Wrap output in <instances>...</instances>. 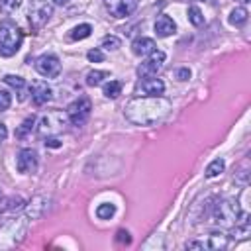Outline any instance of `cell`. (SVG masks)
<instances>
[{
	"mask_svg": "<svg viewBox=\"0 0 251 251\" xmlns=\"http://www.w3.org/2000/svg\"><path fill=\"white\" fill-rule=\"evenodd\" d=\"M171 110V102L163 96H137L126 104V118L135 126H155Z\"/></svg>",
	"mask_w": 251,
	"mask_h": 251,
	"instance_id": "obj_1",
	"label": "cell"
},
{
	"mask_svg": "<svg viewBox=\"0 0 251 251\" xmlns=\"http://www.w3.org/2000/svg\"><path fill=\"white\" fill-rule=\"evenodd\" d=\"M27 231V218H14L0 227V249L16 247Z\"/></svg>",
	"mask_w": 251,
	"mask_h": 251,
	"instance_id": "obj_2",
	"label": "cell"
},
{
	"mask_svg": "<svg viewBox=\"0 0 251 251\" xmlns=\"http://www.w3.org/2000/svg\"><path fill=\"white\" fill-rule=\"evenodd\" d=\"M239 214H241V210H239L237 200L226 198V200H220V202L214 206V214H212V218H214V222H216L220 227L229 229V227L235 226Z\"/></svg>",
	"mask_w": 251,
	"mask_h": 251,
	"instance_id": "obj_3",
	"label": "cell"
},
{
	"mask_svg": "<svg viewBox=\"0 0 251 251\" xmlns=\"http://www.w3.org/2000/svg\"><path fill=\"white\" fill-rule=\"evenodd\" d=\"M22 39H24V33L12 22H2L0 24V55L12 57L14 53H18V49L22 45Z\"/></svg>",
	"mask_w": 251,
	"mask_h": 251,
	"instance_id": "obj_4",
	"label": "cell"
},
{
	"mask_svg": "<svg viewBox=\"0 0 251 251\" xmlns=\"http://www.w3.org/2000/svg\"><path fill=\"white\" fill-rule=\"evenodd\" d=\"M67 124H69V116H67V112H61V110H51V112H47V114H43L41 116V120H39V124H37V131L41 133V135H57V133H61L65 127H67Z\"/></svg>",
	"mask_w": 251,
	"mask_h": 251,
	"instance_id": "obj_5",
	"label": "cell"
},
{
	"mask_svg": "<svg viewBox=\"0 0 251 251\" xmlns=\"http://www.w3.org/2000/svg\"><path fill=\"white\" fill-rule=\"evenodd\" d=\"M90 110H92V104H90L88 96H78V98H76L75 102H71L69 108H67L69 122L75 124V126L86 124V120L90 118Z\"/></svg>",
	"mask_w": 251,
	"mask_h": 251,
	"instance_id": "obj_6",
	"label": "cell"
},
{
	"mask_svg": "<svg viewBox=\"0 0 251 251\" xmlns=\"http://www.w3.org/2000/svg\"><path fill=\"white\" fill-rule=\"evenodd\" d=\"M104 6L112 18H127L137 10L139 0H104Z\"/></svg>",
	"mask_w": 251,
	"mask_h": 251,
	"instance_id": "obj_7",
	"label": "cell"
},
{
	"mask_svg": "<svg viewBox=\"0 0 251 251\" xmlns=\"http://www.w3.org/2000/svg\"><path fill=\"white\" fill-rule=\"evenodd\" d=\"M35 71L45 78H55L61 73V61L55 55H41L35 61Z\"/></svg>",
	"mask_w": 251,
	"mask_h": 251,
	"instance_id": "obj_8",
	"label": "cell"
},
{
	"mask_svg": "<svg viewBox=\"0 0 251 251\" xmlns=\"http://www.w3.org/2000/svg\"><path fill=\"white\" fill-rule=\"evenodd\" d=\"M163 63H165V53L155 49V51L149 55V59L139 65L137 73H139V76H157V73L161 71Z\"/></svg>",
	"mask_w": 251,
	"mask_h": 251,
	"instance_id": "obj_9",
	"label": "cell"
},
{
	"mask_svg": "<svg viewBox=\"0 0 251 251\" xmlns=\"http://www.w3.org/2000/svg\"><path fill=\"white\" fill-rule=\"evenodd\" d=\"M49 208H51V196H33L25 206L27 220H39L41 216L47 214Z\"/></svg>",
	"mask_w": 251,
	"mask_h": 251,
	"instance_id": "obj_10",
	"label": "cell"
},
{
	"mask_svg": "<svg viewBox=\"0 0 251 251\" xmlns=\"http://www.w3.org/2000/svg\"><path fill=\"white\" fill-rule=\"evenodd\" d=\"M51 12H53L51 4L37 0L33 4V8L29 10V22H31V25L33 27H41L43 24H47V20L51 18Z\"/></svg>",
	"mask_w": 251,
	"mask_h": 251,
	"instance_id": "obj_11",
	"label": "cell"
},
{
	"mask_svg": "<svg viewBox=\"0 0 251 251\" xmlns=\"http://www.w3.org/2000/svg\"><path fill=\"white\" fill-rule=\"evenodd\" d=\"M16 169L24 175L27 173H33L37 169V155L33 149H22L16 157Z\"/></svg>",
	"mask_w": 251,
	"mask_h": 251,
	"instance_id": "obj_12",
	"label": "cell"
},
{
	"mask_svg": "<svg viewBox=\"0 0 251 251\" xmlns=\"http://www.w3.org/2000/svg\"><path fill=\"white\" fill-rule=\"evenodd\" d=\"M137 90L143 92V96H161L165 92V82L155 76H143Z\"/></svg>",
	"mask_w": 251,
	"mask_h": 251,
	"instance_id": "obj_13",
	"label": "cell"
},
{
	"mask_svg": "<svg viewBox=\"0 0 251 251\" xmlns=\"http://www.w3.org/2000/svg\"><path fill=\"white\" fill-rule=\"evenodd\" d=\"M29 92H31V100H33V104H37V106L49 102V100H51V94H53L51 86H49L45 80H35V82L29 86Z\"/></svg>",
	"mask_w": 251,
	"mask_h": 251,
	"instance_id": "obj_14",
	"label": "cell"
},
{
	"mask_svg": "<svg viewBox=\"0 0 251 251\" xmlns=\"http://www.w3.org/2000/svg\"><path fill=\"white\" fill-rule=\"evenodd\" d=\"M155 49H157V45H155V41H153L151 37H137V39L131 43V51H133V55H139V57H143V55H151Z\"/></svg>",
	"mask_w": 251,
	"mask_h": 251,
	"instance_id": "obj_15",
	"label": "cell"
},
{
	"mask_svg": "<svg viewBox=\"0 0 251 251\" xmlns=\"http://www.w3.org/2000/svg\"><path fill=\"white\" fill-rule=\"evenodd\" d=\"M176 31V24L173 22V18L169 16H161L157 22H155V33L159 37H169Z\"/></svg>",
	"mask_w": 251,
	"mask_h": 251,
	"instance_id": "obj_16",
	"label": "cell"
},
{
	"mask_svg": "<svg viewBox=\"0 0 251 251\" xmlns=\"http://www.w3.org/2000/svg\"><path fill=\"white\" fill-rule=\"evenodd\" d=\"M227 243H229V239H227V235L224 233V231H212L210 235H208V247L210 249H226L227 247Z\"/></svg>",
	"mask_w": 251,
	"mask_h": 251,
	"instance_id": "obj_17",
	"label": "cell"
},
{
	"mask_svg": "<svg viewBox=\"0 0 251 251\" xmlns=\"http://www.w3.org/2000/svg\"><path fill=\"white\" fill-rule=\"evenodd\" d=\"M92 33V25L90 24H80V25H75L71 29V39H86L88 35Z\"/></svg>",
	"mask_w": 251,
	"mask_h": 251,
	"instance_id": "obj_18",
	"label": "cell"
},
{
	"mask_svg": "<svg viewBox=\"0 0 251 251\" xmlns=\"http://www.w3.org/2000/svg\"><path fill=\"white\" fill-rule=\"evenodd\" d=\"M224 169H226V163H224V159H214L208 167H206V171H204V175L208 176V178H214V176H218L220 173H224Z\"/></svg>",
	"mask_w": 251,
	"mask_h": 251,
	"instance_id": "obj_19",
	"label": "cell"
},
{
	"mask_svg": "<svg viewBox=\"0 0 251 251\" xmlns=\"http://www.w3.org/2000/svg\"><path fill=\"white\" fill-rule=\"evenodd\" d=\"M25 204H24V200L20 198V196H10V198H6V200H2V206H0V210H6V212H14V210H22Z\"/></svg>",
	"mask_w": 251,
	"mask_h": 251,
	"instance_id": "obj_20",
	"label": "cell"
},
{
	"mask_svg": "<svg viewBox=\"0 0 251 251\" xmlns=\"http://www.w3.org/2000/svg\"><path fill=\"white\" fill-rule=\"evenodd\" d=\"M247 22V10L245 8H233L229 12V24L231 25H243Z\"/></svg>",
	"mask_w": 251,
	"mask_h": 251,
	"instance_id": "obj_21",
	"label": "cell"
},
{
	"mask_svg": "<svg viewBox=\"0 0 251 251\" xmlns=\"http://www.w3.org/2000/svg\"><path fill=\"white\" fill-rule=\"evenodd\" d=\"M108 76H110L108 71H90V73L86 75V84H88V86H98V84H102V80L108 78Z\"/></svg>",
	"mask_w": 251,
	"mask_h": 251,
	"instance_id": "obj_22",
	"label": "cell"
},
{
	"mask_svg": "<svg viewBox=\"0 0 251 251\" xmlns=\"http://www.w3.org/2000/svg\"><path fill=\"white\" fill-rule=\"evenodd\" d=\"M122 94V82L120 80H110L104 84V96L106 98H118Z\"/></svg>",
	"mask_w": 251,
	"mask_h": 251,
	"instance_id": "obj_23",
	"label": "cell"
},
{
	"mask_svg": "<svg viewBox=\"0 0 251 251\" xmlns=\"http://www.w3.org/2000/svg\"><path fill=\"white\" fill-rule=\"evenodd\" d=\"M114 214H116V206L110 204V202H104V204H100V206L96 208V216H98L100 220H110Z\"/></svg>",
	"mask_w": 251,
	"mask_h": 251,
	"instance_id": "obj_24",
	"label": "cell"
},
{
	"mask_svg": "<svg viewBox=\"0 0 251 251\" xmlns=\"http://www.w3.org/2000/svg\"><path fill=\"white\" fill-rule=\"evenodd\" d=\"M33 126H35V118L33 116H29V118H25L24 122H22V126L16 129V137H25L31 129H33Z\"/></svg>",
	"mask_w": 251,
	"mask_h": 251,
	"instance_id": "obj_25",
	"label": "cell"
},
{
	"mask_svg": "<svg viewBox=\"0 0 251 251\" xmlns=\"http://www.w3.org/2000/svg\"><path fill=\"white\" fill-rule=\"evenodd\" d=\"M188 22L192 25H202L204 24V16H202V12H200L198 6H190L188 8Z\"/></svg>",
	"mask_w": 251,
	"mask_h": 251,
	"instance_id": "obj_26",
	"label": "cell"
},
{
	"mask_svg": "<svg viewBox=\"0 0 251 251\" xmlns=\"http://www.w3.org/2000/svg\"><path fill=\"white\" fill-rule=\"evenodd\" d=\"M20 4H22V0H0V12L10 16L12 12H16L20 8Z\"/></svg>",
	"mask_w": 251,
	"mask_h": 251,
	"instance_id": "obj_27",
	"label": "cell"
},
{
	"mask_svg": "<svg viewBox=\"0 0 251 251\" xmlns=\"http://www.w3.org/2000/svg\"><path fill=\"white\" fill-rule=\"evenodd\" d=\"M4 82L10 84V86L16 88V90H24V88H25V80H24L22 76H18V75H6V76H4Z\"/></svg>",
	"mask_w": 251,
	"mask_h": 251,
	"instance_id": "obj_28",
	"label": "cell"
},
{
	"mask_svg": "<svg viewBox=\"0 0 251 251\" xmlns=\"http://www.w3.org/2000/svg\"><path fill=\"white\" fill-rule=\"evenodd\" d=\"M120 45H122V41H120V37H116V35H106V37L102 39V47H104L106 51H116V49H120Z\"/></svg>",
	"mask_w": 251,
	"mask_h": 251,
	"instance_id": "obj_29",
	"label": "cell"
},
{
	"mask_svg": "<svg viewBox=\"0 0 251 251\" xmlns=\"http://www.w3.org/2000/svg\"><path fill=\"white\" fill-rule=\"evenodd\" d=\"M10 104H12V94L8 90H0V112L8 110Z\"/></svg>",
	"mask_w": 251,
	"mask_h": 251,
	"instance_id": "obj_30",
	"label": "cell"
},
{
	"mask_svg": "<svg viewBox=\"0 0 251 251\" xmlns=\"http://www.w3.org/2000/svg\"><path fill=\"white\" fill-rule=\"evenodd\" d=\"M86 57H88V61H92V63H102V61H104V53H102L100 49H90V51L86 53Z\"/></svg>",
	"mask_w": 251,
	"mask_h": 251,
	"instance_id": "obj_31",
	"label": "cell"
},
{
	"mask_svg": "<svg viewBox=\"0 0 251 251\" xmlns=\"http://www.w3.org/2000/svg\"><path fill=\"white\" fill-rule=\"evenodd\" d=\"M116 241H118V243H126V245H129V243H131V237H129V233H127L126 229H120L118 235H116Z\"/></svg>",
	"mask_w": 251,
	"mask_h": 251,
	"instance_id": "obj_32",
	"label": "cell"
},
{
	"mask_svg": "<svg viewBox=\"0 0 251 251\" xmlns=\"http://www.w3.org/2000/svg\"><path fill=\"white\" fill-rule=\"evenodd\" d=\"M176 78L178 80H188L190 78V69H186V67L184 69H178L176 71Z\"/></svg>",
	"mask_w": 251,
	"mask_h": 251,
	"instance_id": "obj_33",
	"label": "cell"
},
{
	"mask_svg": "<svg viewBox=\"0 0 251 251\" xmlns=\"http://www.w3.org/2000/svg\"><path fill=\"white\" fill-rule=\"evenodd\" d=\"M45 145H47V147H53V149H57V147H61V141H59L55 135H49V137L45 139Z\"/></svg>",
	"mask_w": 251,
	"mask_h": 251,
	"instance_id": "obj_34",
	"label": "cell"
},
{
	"mask_svg": "<svg viewBox=\"0 0 251 251\" xmlns=\"http://www.w3.org/2000/svg\"><path fill=\"white\" fill-rule=\"evenodd\" d=\"M186 249H204V243H198V241H188V243H186Z\"/></svg>",
	"mask_w": 251,
	"mask_h": 251,
	"instance_id": "obj_35",
	"label": "cell"
},
{
	"mask_svg": "<svg viewBox=\"0 0 251 251\" xmlns=\"http://www.w3.org/2000/svg\"><path fill=\"white\" fill-rule=\"evenodd\" d=\"M6 135H8V129H6V126H4V124H0V143H2V141H6Z\"/></svg>",
	"mask_w": 251,
	"mask_h": 251,
	"instance_id": "obj_36",
	"label": "cell"
},
{
	"mask_svg": "<svg viewBox=\"0 0 251 251\" xmlns=\"http://www.w3.org/2000/svg\"><path fill=\"white\" fill-rule=\"evenodd\" d=\"M55 4H57V6H67L69 0H55Z\"/></svg>",
	"mask_w": 251,
	"mask_h": 251,
	"instance_id": "obj_37",
	"label": "cell"
},
{
	"mask_svg": "<svg viewBox=\"0 0 251 251\" xmlns=\"http://www.w3.org/2000/svg\"><path fill=\"white\" fill-rule=\"evenodd\" d=\"M237 2H241V4H247V2H249V0H237Z\"/></svg>",
	"mask_w": 251,
	"mask_h": 251,
	"instance_id": "obj_38",
	"label": "cell"
}]
</instances>
